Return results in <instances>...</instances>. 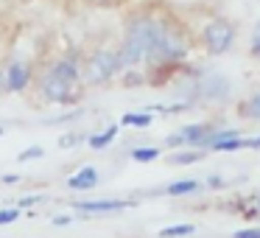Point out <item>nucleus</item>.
<instances>
[{
	"mask_svg": "<svg viewBox=\"0 0 260 238\" xmlns=\"http://www.w3.org/2000/svg\"><path fill=\"white\" fill-rule=\"evenodd\" d=\"M81 213H112V210H123L129 207V202H120V199H101V202H79L73 204Z\"/></svg>",
	"mask_w": 260,
	"mask_h": 238,
	"instance_id": "obj_8",
	"label": "nucleus"
},
{
	"mask_svg": "<svg viewBox=\"0 0 260 238\" xmlns=\"http://www.w3.org/2000/svg\"><path fill=\"white\" fill-rule=\"evenodd\" d=\"M68 221H70L68 216H56V219H53V224H68Z\"/></svg>",
	"mask_w": 260,
	"mask_h": 238,
	"instance_id": "obj_25",
	"label": "nucleus"
},
{
	"mask_svg": "<svg viewBox=\"0 0 260 238\" xmlns=\"http://www.w3.org/2000/svg\"><path fill=\"white\" fill-rule=\"evenodd\" d=\"M185 56H187L185 37L174 28H165V25H162V31H159L157 42L146 51V62L151 65V68H162V65L179 62V59H185Z\"/></svg>",
	"mask_w": 260,
	"mask_h": 238,
	"instance_id": "obj_3",
	"label": "nucleus"
},
{
	"mask_svg": "<svg viewBox=\"0 0 260 238\" xmlns=\"http://www.w3.org/2000/svg\"><path fill=\"white\" fill-rule=\"evenodd\" d=\"M235 238H260V227H252V230H238Z\"/></svg>",
	"mask_w": 260,
	"mask_h": 238,
	"instance_id": "obj_20",
	"label": "nucleus"
},
{
	"mask_svg": "<svg viewBox=\"0 0 260 238\" xmlns=\"http://www.w3.org/2000/svg\"><path fill=\"white\" fill-rule=\"evenodd\" d=\"M199 185H202L199 180H182V182H174V185H168L162 193H168V196H182V193H193Z\"/></svg>",
	"mask_w": 260,
	"mask_h": 238,
	"instance_id": "obj_11",
	"label": "nucleus"
},
{
	"mask_svg": "<svg viewBox=\"0 0 260 238\" xmlns=\"http://www.w3.org/2000/svg\"><path fill=\"white\" fill-rule=\"evenodd\" d=\"M120 124L146 129V126H151V115H148V112H129V115H123V121H120Z\"/></svg>",
	"mask_w": 260,
	"mask_h": 238,
	"instance_id": "obj_14",
	"label": "nucleus"
},
{
	"mask_svg": "<svg viewBox=\"0 0 260 238\" xmlns=\"http://www.w3.org/2000/svg\"><path fill=\"white\" fill-rule=\"evenodd\" d=\"M37 202H42V196L37 193V196H25L23 202H20V207H28V204H37Z\"/></svg>",
	"mask_w": 260,
	"mask_h": 238,
	"instance_id": "obj_24",
	"label": "nucleus"
},
{
	"mask_svg": "<svg viewBox=\"0 0 260 238\" xmlns=\"http://www.w3.org/2000/svg\"><path fill=\"white\" fill-rule=\"evenodd\" d=\"M76 143H79V135H64L62 140H59V146H62V148H73Z\"/></svg>",
	"mask_w": 260,
	"mask_h": 238,
	"instance_id": "obj_21",
	"label": "nucleus"
},
{
	"mask_svg": "<svg viewBox=\"0 0 260 238\" xmlns=\"http://www.w3.org/2000/svg\"><path fill=\"white\" fill-rule=\"evenodd\" d=\"M37 157H42V148L40 146H31V148H25V152L20 154V163H28V160H37Z\"/></svg>",
	"mask_w": 260,
	"mask_h": 238,
	"instance_id": "obj_18",
	"label": "nucleus"
},
{
	"mask_svg": "<svg viewBox=\"0 0 260 238\" xmlns=\"http://www.w3.org/2000/svg\"><path fill=\"white\" fill-rule=\"evenodd\" d=\"M226 90H230V84H226V79H224V76H218V73L202 76L199 84H196V93H199V96H204V98H224Z\"/></svg>",
	"mask_w": 260,
	"mask_h": 238,
	"instance_id": "obj_6",
	"label": "nucleus"
},
{
	"mask_svg": "<svg viewBox=\"0 0 260 238\" xmlns=\"http://www.w3.org/2000/svg\"><path fill=\"white\" fill-rule=\"evenodd\" d=\"M132 157H135V163H148V160H157L159 157V148H135Z\"/></svg>",
	"mask_w": 260,
	"mask_h": 238,
	"instance_id": "obj_15",
	"label": "nucleus"
},
{
	"mask_svg": "<svg viewBox=\"0 0 260 238\" xmlns=\"http://www.w3.org/2000/svg\"><path fill=\"white\" fill-rule=\"evenodd\" d=\"M182 143H185V137H182V132H176V135H171V137H168V146H171V148L182 146Z\"/></svg>",
	"mask_w": 260,
	"mask_h": 238,
	"instance_id": "obj_23",
	"label": "nucleus"
},
{
	"mask_svg": "<svg viewBox=\"0 0 260 238\" xmlns=\"http://www.w3.org/2000/svg\"><path fill=\"white\" fill-rule=\"evenodd\" d=\"M159 31H162V23H157L154 17H137L135 23L129 25V34L123 40V48H120V62L123 65H140L146 59V51L157 42Z\"/></svg>",
	"mask_w": 260,
	"mask_h": 238,
	"instance_id": "obj_1",
	"label": "nucleus"
},
{
	"mask_svg": "<svg viewBox=\"0 0 260 238\" xmlns=\"http://www.w3.org/2000/svg\"><path fill=\"white\" fill-rule=\"evenodd\" d=\"M199 157H202L199 152H179V154L171 157V163H174V165H190V163H196Z\"/></svg>",
	"mask_w": 260,
	"mask_h": 238,
	"instance_id": "obj_16",
	"label": "nucleus"
},
{
	"mask_svg": "<svg viewBox=\"0 0 260 238\" xmlns=\"http://www.w3.org/2000/svg\"><path fill=\"white\" fill-rule=\"evenodd\" d=\"M182 137H185V143H193V146H210V140H213V129L204 126V124L185 126V129H182Z\"/></svg>",
	"mask_w": 260,
	"mask_h": 238,
	"instance_id": "obj_10",
	"label": "nucleus"
},
{
	"mask_svg": "<svg viewBox=\"0 0 260 238\" xmlns=\"http://www.w3.org/2000/svg\"><path fill=\"white\" fill-rule=\"evenodd\" d=\"M243 115H252V118H260V93H254L246 104H243Z\"/></svg>",
	"mask_w": 260,
	"mask_h": 238,
	"instance_id": "obj_17",
	"label": "nucleus"
},
{
	"mask_svg": "<svg viewBox=\"0 0 260 238\" xmlns=\"http://www.w3.org/2000/svg\"><path fill=\"white\" fill-rule=\"evenodd\" d=\"M252 53H257V56H260V23H257V28H254V37H252Z\"/></svg>",
	"mask_w": 260,
	"mask_h": 238,
	"instance_id": "obj_22",
	"label": "nucleus"
},
{
	"mask_svg": "<svg viewBox=\"0 0 260 238\" xmlns=\"http://www.w3.org/2000/svg\"><path fill=\"white\" fill-rule=\"evenodd\" d=\"M20 210H0V224H12V221H17Z\"/></svg>",
	"mask_w": 260,
	"mask_h": 238,
	"instance_id": "obj_19",
	"label": "nucleus"
},
{
	"mask_svg": "<svg viewBox=\"0 0 260 238\" xmlns=\"http://www.w3.org/2000/svg\"><path fill=\"white\" fill-rule=\"evenodd\" d=\"M115 137H118V126H109L107 132H101V135H92V137H90V148H104V146H109Z\"/></svg>",
	"mask_w": 260,
	"mask_h": 238,
	"instance_id": "obj_13",
	"label": "nucleus"
},
{
	"mask_svg": "<svg viewBox=\"0 0 260 238\" xmlns=\"http://www.w3.org/2000/svg\"><path fill=\"white\" fill-rule=\"evenodd\" d=\"M210 185H213V188H221V176H210Z\"/></svg>",
	"mask_w": 260,
	"mask_h": 238,
	"instance_id": "obj_26",
	"label": "nucleus"
},
{
	"mask_svg": "<svg viewBox=\"0 0 260 238\" xmlns=\"http://www.w3.org/2000/svg\"><path fill=\"white\" fill-rule=\"evenodd\" d=\"M3 87H6V73L0 70V90H3Z\"/></svg>",
	"mask_w": 260,
	"mask_h": 238,
	"instance_id": "obj_27",
	"label": "nucleus"
},
{
	"mask_svg": "<svg viewBox=\"0 0 260 238\" xmlns=\"http://www.w3.org/2000/svg\"><path fill=\"white\" fill-rule=\"evenodd\" d=\"M0 135H3V129H0Z\"/></svg>",
	"mask_w": 260,
	"mask_h": 238,
	"instance_id": "obj_28",
	"label": "nucleus"
},
{
	"mask_svg": "<svg viewBox=\"0 0 260 238\" xmlns=\"http://www.w3.org/2000/svg\"><path fill=\"white\" fill-rule=\"evenodd\" d=\"M120 68H123L120 51H98L95 56L90 59V65H87V79H90V84H104V81H109Z\"/></svg>",
	"mask_w": 260,
	"mask_h": 238,
	"instance_id": "obj_4",
	"label": "nucleus"
},
{
	"mask_svg": "<svg viewBox=\"0 0 260 238\" xmlns=\"http://www.w3.org/2000/svg\"><path fill=\"white\" fill-rule=\"evenodd\" d=\"M235 42V28L224 20H213V23L204 28V45H207L210 53H224L232 48Z\"/></svg>",
	"mask_w": 260,
	"mask_h": 238,
	"instance_id": "obj_5",
	"label": "nucleus"
},
{
	"mask_svg": "<svg viewBox=\"0 0 260 238\" xmlns=\"http://www.w3.org/2000/svg\"><path fill=\"white\" fill-rule=\"evenodd\" d=\"M76 79H79V65H76V59L73 56L59 59V62L51 68V73L45 76V81H42V96H45V101L68 104Z\"/></svg>",
	"mask_w": 260,
	"mask_h": 238,
	"instance_id": "obj_2",
	"label": "nucleus"
},
{
	"mask_svg": "<svg viewBox=\"0 0 260 238\" xmlns=\"http://www.w3.org/2000/svg\"><path fill=\"white\" fill-rule=\"evenodd\" d=\"M95 185H98V171L90 168V165H84V168L76 171L68 180V188H73V191H90V188H95Z\"/></svg>",
	"mask_w": 260,
	"mask_h": 238,
	"instance_id": "obj_9",
	"label": "nucleus"
},
{
	"mask_svg": "<svg viewBox=\"0 0 260 238\" xmlns=\"http://www.w3.org/2000/svg\"><path fill=\"white\" fill-rule=\"evenodd\" d=\"M28 81H31V68L25 62H14L12 68L6 70V90L20 93V90H25Z\"/></svg>",
	"mask_w": 260,
	"mask_h": 238,
	"instance_id": "obj_7",
	"label": "nucleus"
},
{
	"mask_svg": "<svg viewBox=\"0 0 260 238\" xmlns=\"http://www.w3.org/2000/svg\"><path fill=\"white\" fill-rule=\"evenodd\" d=\"M193 232H196L193 224H174V227L159 230V238H185V235H193Z\"/></svg>",
	"mask_w": 260,
	"mask_h": 238,
	"instance_id": "obj_12",
	"label": "nucleus"
}]
</instances>
